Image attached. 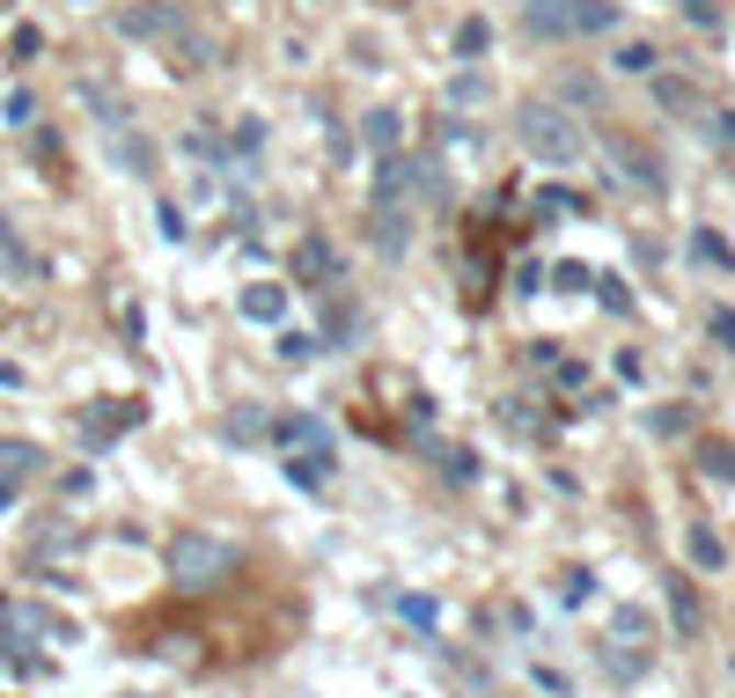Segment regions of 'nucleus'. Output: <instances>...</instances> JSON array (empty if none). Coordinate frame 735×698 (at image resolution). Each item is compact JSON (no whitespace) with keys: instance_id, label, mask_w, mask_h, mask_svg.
Returning <instances> with one entry per match:
<instances>
[{"instance_id":"nucleus-1","label":"nucleus","mask_w":735,"mask_h":698,"mask_svg":"<svg viewBox=\"0 0 735 698\" xmlns=\"http://www.w3.org/2000/svg\"><path fill=\"white\" fill-rule=\"evenodd\" d=\"M514 140H522V155L544 169H581L588 162V133L574 111H559V103H522L514 111Z\"/></svg>"},{"instance_id":"nucleus-2","label":"nucleus","mask_w":735,"mask_h":698,"mask_svg":"<svg viewBox=\"0 0 735 698\" xmlns=\"http://www.w3.org/2000/svg\"><path fill=\"white\" fill-rule=\"evenodd\" d=\"M228 574H236V552H228L214 530H177V544H170V581L184 588V596H206V588H220Z\"/></svg>"},{"instance_id":"nucleus-3","label":"nucleus","mask_w":735,"mask_h":698,"mask_svg":"<svg viewBox=\"0 0 735 698\" xmlns=\"http://www.w3.org/2000/svg\"><path fill=\"white\" fill-rule=\"evenodd\" d=\"M294 288H309V294H331L346 288V250L324 228H309V236H294Z\"/></svg>"},{"instance_id":"nucleus-4","label":"nucleus","mask_w":735,"mask_h":698,"mask_svg":"<svg viewBox=\"0 0 735 698\" xmlns=\"http://www.w3.org/2000/svg\"><path fill=\"white\" fill-rule=\"evenodd\" d=\"M184 23H192L184 0H133V8H118V37H140V45H162Z\"/></svg>"},{"instance_id":"nucleus-5","label":"nucleus","mask_w":735,"mask_h":698,"mask_svg":"<svg viewBox=\"0 0 735 698\" xmlns=\"http://www.w3.org/2000/svg\"><path fill=\"white\" fill-rule=\"evenodd\" d=\"M405 236H412V206H397V199H368V243H375L383 258H405Z\"/></svg>"},{"instance_id":"nucleus-6","label":"nucleus","mask_w":735,"mask_h":698,"mask_svg":"<svg viewBox=\"0 0 735 698\" xmlns=\"http://www.w3.org/2000/svg\"><path fill=\"white\" fill-rule=\"evenodd\" d=\"M611 162L625 169V184L647 199H662V155H647L640 140H625V133H611Z\"/></svg>"},{"instance_id":"nucleus-7","label":"nucleus","mask_w":735,"mask_h":698,"mask_svg":"<svg viewBox=\"0 0 735 698\" xmlns=\"http://www.w3.org/2000/svg\"><path fill=\"white\" fill-rule=\"evenodd\" d=\"M331 471H339V449H331V441L287 449V485H302V493H324V485H331Z\"/></svg>"},{"instance_id":"nucleus-8","label":"nucleus","mask_w":735,"mask_h":698,"mask_svg":"<svg viewBox=\"0 0 735 698\" xmlns=\"http://www.w3.org/2000/svg\"><path fill=\"white\" fill-rule=\"evenodd\" d=\"M522 37H538V45L574 37V0H522Z\"/></svg>"},{"instance_id":"nucleus-9","label":"nucleus","mask_w":735,"mask_h":698,"mask_svg":"<svg viewBox=\"0 0 735 698\" xmlns=\"http://www.w3.org/2000/svg\"><path fill=\"white\" fill-rule=\"evenodd\" d=\"M647 97H655L662 111H669V119H691V125L706 119V97L691 89L685 74H662V67H655V74H647Z\"/></svg>"},{"instance_id":"nucleus-10","label":"nucleus","mask_w":735,"mask_h":698,"mask_svg":"<svg viewBox=\"0 0 735 698\" xmlns=\"http://www.w3.org/2000/svg\"><path fill=\"white\" fill-rule=\"evenodd\" d=\"M162 59H170V74H206V67H214V37L184 23V30L162 37Z\"/></svg>"},{"instance_id":"nucleus-11","label":"nucleus","mask_w":735,"mask_h":698,"mask_svg":"<svg viewBox=\"0 0 735 698\" xmlns=\"http://www.w3.org/2000/svg\"><path fill=\"white\" fill-rule=\"evenodd\" d=\"M147 419L140 397H125V405H89L81 412V441H111V434H133Z\"/></svg>"},{"instance_id":"nucleus-12","label":"nucleus","mask_w":735,"mask_h":698,"mask_svg":"<svg viewBox=\"0 0 735 698\" xmlns=\"http://www.w3.org/2000/svg\"><path fill=\"white\" fill-rule=\"evenodd\" d=\"M111 162L133 169V177H155V169H162V155H155V140H140L133 125H118V133H111Z\"/></svg>"},{"instance_id":"nucleus-13","label":"nucleus","mask_w":735,"mask_h":698,"mask_svg":"<svg viewBox=\"0 0 735 698\" xmlns=\"http://www.w3.org/2000/svg\"><path fill=\"white\" fill-rule=\"evenodd\" d=\"M669 626H677V640H699V632H706V610H699V588H691L685 574L669 581Z\"/></svg>"},{"instance_id":"nucleus-14","label":"nucleus","mask_w":735,"mask_h":698,"mask_svg":"<svg viewBox=\"0 0 735 698\" xmlns=\"http://www.w3.org/2000/svg\"><path fill=\"white\" fill-rule=\"evenodd\" d=\"M265 434H272V441H280V449H309V441H331L317 412H287V419H272Z\"/></svg>"},{"instance_id":"nucleus-15","label":"nucleus","mask_w":735,"mask_h":698,"mask_svg":"<svg viewBox=\"0 0 735 698\" xmlns=\"http://www.w3.org/2000/svg\"><path fill=\"white\" fill-rule=\"evenodd\" d=\"M244 316H250V324H280V316H287V288L250 280V288H244Z\"/></svg>"},{"instance_id":"nucleus-16","label":"nucleus","mask_w":735,"mask_h":698,"mask_svg":"<svg viewBox=\"0 0 735 698\" xmlns=\"http://www.w3.org/2000/svg\"><path fill=\"white\" fill-rule=\"evenodd\" d=\"M419 449H427V457L441 463V471H449V479L464 485V479H478V457H471V449H449V441H434V434H419Z\"/></svg>"},{"instance_id":"nucleus-17","label":"nucleus","mask_w":735,"mask_h":698,"mask_svg":"<svg viewBox=\"0 0 735 698\" xmlns=\"http://www.w3.org/2000/svg\"><path fill=\"white\" fill-rule=\"evenodd\" d=\"M618 30V0H574V37H603Z\"/></svg>"},{"instance_id":"nucleus-18","label":"nucleus","mask_w":735,"mask_h":698,"mask_svg":"<svg viewBox=\"0 0 735 698\" xmlns=\"http://www.w3.org/2000/svg\"><path fill=\"white\" fill-rule=\"evenodd\" d=\"M265 427H272V419H265V405H236V412H228V427H220V434H228L236 449H250V441H265Z\"/></svg>"},{"instance_id":"nucleus-19","label":"nucleus","mask_w":735,"mask_h":698,"mask_svg":"<svg viewBox=\"0 0 735 698\" xmlns=\"http://www.w3.org/2000/svg\"><path fill=\"white\" fill-rule=\"evenodd\" d=\"M691 258L713 266V272H735V250L721 243V228H691Z\"/></svg>"},{"instance_id":"nucleus-20","label":"nucleus","mask_w":735,"mask_h":698,"mask_svg":"<svg viewBox=\"0 0 735 698\" xmlns=\"http://www.w3.org/2000/svg\"><path fill=\"white\" fill-rule=\"evenodd\" d=\"M397 140H405V119H397V111H368V147H375V155H391Z\"/></svg>"},{"instance_id":"nucleus-21","label":"nucleus","mask_w":735,"mask_h":698,"mask_svg":"<svg viewBox=\"0 0 735 698\" xmlns=\"http://www.w3.org/2000/svg\"><path fill=\"white\" fill-rule=\"evenodd\" d=\"M655 67H662V52L647 45V37H633V45H618V74H640V81H647Z\"/></svg>"},{"instance_id":"nucleus-22","label":"nucleus","mask_w":735,"mask_h":698,"mask_svg":"<svg viewBox=\"0 0 735 698\" xmlns=\"http://www.w3.org/2000/svg\"><path fill=\"white\" fill-rule=\"evenodd\" d=\"M37 463H45V457H37L30 441H0V471H8V485H15V479H30Z\"/></svg>"},{"instance_id":"nucleus-23","label":"nucleus","mask_w":735,"mask_h":698,"mask_svg":"<svg viewBox=\"0 0 735 698\" xmlns=\"http://www.w3.org/2000/svg\"><path fill=\"white\" fill-rule=\"evenodd\" d=\"M324 346H317V331H280V361L287 368H302V361H317Z\"/></svg>"},{"instance_id":"nucleus-24","label":"nucleus","mask_w":735,"mask_h":698,"mask_svg":"<svg viewBox=\"0 0 735 698\" xmlns=\"http://www.w3.org/2000/svg\"><path fill=\"white\" fill-rule=\"evenodd\" d=\"M155 228H162V243H184V236H192V221H184V206H177V199H162V206H155Z\"/></svg>"},{"instance_id":"nucleus-25","label":"nucleus","mask_w":735,"mask_h":698,"mask_svg":"<svg viewBox=\"0 0 735 698\" xmlns=\"http://www.w3.org/2000/svg\"><path fill=\"white\" fill-rule=\"evenodd\" d=\"M596 302H603L611 316H625V309H633V288H625L618 272H603V280H596Z\"/></svg>"},{"instance_id":"nucleus-26","label":"nucleus","mask_w":735,"mask_h":698,"mask_svg":"<svg viewBox=\"0 0 735 698\" xmlns=\"http://www.w3.org/2000/svg\"><path fill=\"white\" fill-rule=\"evenodd\" d=\"M699 463H706V479H735V441H706Z\"/></svg>"},{"instance_id":"nucleus-27","label":"nucleus","mask_w":735,"mask_h":698,"mask_svg":"<svg viewBox=\"0 0 735 698\" xmlns=\"http://www.w3.org/2000/svg\"><path fill=\"white\" fill-rule=\"evenodd\" d=\"M486 45H493V30L478 23V15H471V23L456 30V52H464V59H486Z\"/></svg>"},{"instance_id":"nucleus-28","label":"nucleus","mask_w":735,"mask_h":698,"mask_svg":"<svg viewBox=\"0 0 735 698\" xmlns=\"http://www.w3.org/2000/svg\"><path fill=\"white\" fill-rule=\"evenodd\" d=\"M449 103H456V111H464V103H486V74H456V81H449Z\"/></svg>"},{"instance_id":"nucleus-29","label":"nucleus","mask_w":735,"mask_h":698,"mask_svg":"<svg viewBox=\"0 0 735 698\" xmlns=\"http://www.w3.org/2000/svg\"><path fill=\"white\" fill-rule=\"evenodd\" d=\"M677 15L699 30H721V0H677Z\"/></svg>"},{"instance_id":"nucleus-30","label":"nucleus","mask_w":735,"mask_h":698,"mask_svg":"<svg viewBox=\"0 0 735 698\" xmlns=\"http://www.w3.org/2000/svg\"><path fill=\"white\" fill-rule=\"evenodd\" d=\"M721 559H728V552H721V537L691 530V566H706V574H713V566H721Z\"/></svg>"},{"instance_id":"nucleus-31","label":"nucleus","mask_w":735,"mask_h":698,"mask_svg":"<svg viewBox=\"0 0 735 698\" xmlns=\"http://www.w3.org/2000/svg\"><path fill=\"white\" fill-rule=\"evenodd\" d=\"M699 133H706V140H721V147H735V111H713V119H699Z\"/></svg>"},{"instance_id":"nucleus-32","label":"nucleus","mask_w":735,"mask_h":698,"mask_svg":"<svg viewBox=\"0 0 735 698\" xmlns=\"http://www.w3.org/2000/svg\"><path fill=\"white\" fill-rule=\"evenodd\" d=\"M691 427V405H662L655 412V434H685Z\"/></svg>"},{"instance_id":"nucleus-33","label":"nucleus","mask_w":735,"mask_h":698,"mask_svg":"<svg viewBox=\"0 0 735 698\" xmlns=\"http://www.w3.org/2000/svg\"><path fill=\"white\" fill-rule=\"evenodd\" d=\"M552 383H559V390H581L588 368H581V361H552Z\"/></svg>"},{"instance_id":"nucleus-34","label":"nucleus","mask_w":735,"mask_h":698,"mask_svg":"<svg viewBox=\"0 0 735 698\" xmlns=\"http://www.w3.org/2000/svg\"><path fill=\"white\" fill-rule=\"evenodd\" d=\"M706 331H713V338H721V346L735 353V309H713V316H706Z\"/></svg>"},{"instance_id":"nucleus-35","label":"nucleus","mask_w":735,"mask_h":698,"mask_svg":"<svg viewBox=\"0 0 735 698\" xmlns=\"http://www.w3.org/2000/svg\"><path fill=\"white\" fill-rule=\"evenodd\" d=\"M184 147H192V155H220V133H214V125H192V140H184Z\"/></svg>"},{"instance_id":"nucleus-36","label":"nucleus","mask_w":735,"mask_h":698,"mask_svg":"<svg viewBox=\"0 0 735 698\" xmlns=\"http://www.w3.org/2000/svg\"><path fill=\"white\" fill-rule=\"evenodd\" d=\"M397 610H405L412 626H434V603H427V596H405V603H397Z\"/></svg>"},{"instance_id":"nucleus-37","label":"nucleus","mask_w":735,"mask_h":698,"mask_svg":"<svg viewBox=\"0 0 735 698\" xmlns=\"http://www.w3.org/2000/svg\"><path fill=\"white\" fill-rule=\"evenodd\" d=\"M375 8H412V0H375Z\"/></svg>"}]
</instances>
